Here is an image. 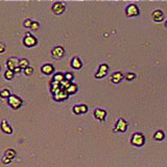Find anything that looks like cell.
Listing matches in <instances>:
<instances>
[{
  "mask_svg": "<svg viewBox=\"0 0 167 167\" xmlns=\"http://www.w3.org/2000/svg\"><path fill=\"white\" fill-rule=\"evenodd\" d=\"M4 49H5V47H4V44L3 43H1V44H0V52H4Z\"/></svg>",
  "mask_w": 167,
  "mask_h": 167,
  "instance_id": "836d02e7",
  "label": "cell"
},
{
  "mask_svg": "<svg viewBox=\"0 0 167 167\" xmlns=\"http://www.w3.org/2000/svg\"><path fill=\"white\" fill-rule=\"evenodd\" d=\"M1 161H2V163H3V164H6V165H8V164H10L11 162H12V160L8 159V158H5L3 156V157H2V159H1Z\"/></svg>",
  "mask_w": 167,
  "mask_h": 167,
  "instance_id": "d6a6232c",
  "label": "cell"
},
{
  "mask_svg": "<svg viewBox=\"0 0 167 167\" xmlns=\"http://www.w3.org/2000/svg\"><path fill=\"white\" fill-rule=\"evenodd\" d=\"M164 25H165V27H166V28H167V21H166V22H165V24H164Z\"/></svg>",
  "mask_w": 167,
  "mask_h": 167,
  "instance_id": "d590c367",
  "label": "cell"
},
{
  "mask_svg": "<svg viewBox=\"0 0 167 167\" xmlns=\"http://www.w3.org/2000/svg\"><path fill=\"white\" fill-rule=\"evenodd\" d=\"M124 77H125V75H123L122 72L116 71V72H114V73L112 74L111 77H110V80H111V82L113 84H119Z\"/></svg>",
  "mask_w": 167,
  "mask_h": 167,
  "instance_id": "8fae6325",
  "label": "cell"
},
{
  "mask_svg": "<svg viewBox=\"0 0 167 167\" xmlns=\"http://www.w3.org/2000/svg\"><path fill=\"white\" fill-rule=\"evenodd\" d=\"M94 117L99 121H105L107 117V111L103 109H96L94 111Z\"/></svg>",
  "mask_w": 167,
  "mask_h": 167,
  "instance_id": "7c38bea8",
  "label": "cell"
},
{
  "mask_svg": "<svg viewBox=\"0 0 167 167\" xmlns=\"http://www.w3.org/2000/svg\"><path fill=\"white\" fill-rule=\"evenodd\" d=\"M15 76V72L12 71V70H6L5 72H4V78H5L6 80H13Z\"/></svg>",
  "mask_w": 167,
  "mask_h": 167,
  "instance_id": "603a6c76",
  "label": "cell"
},
{
  "mask_svg": "<svg viewBox=\"0 0 167 167\" xmlns=\"http://www.w3.org/2000/svg\"><path fill=\"white\" fill-rule=\"evenodd\" d=\"M39 28H40V23H39V22H37V21H33V25H31L30 29H31V30H33V31H36V30H38Z\"/></svg>",
  "mask_w": 167,
  "mask_h": 167,
  "instance_id": "4dcf8cb0",
  "label": "cell"
},
{
  "mask_svg": "<svg viewBox=\"0 0 167 167\" xmlns=\"http://www.w3.org/2000/svg\"><path fill=\"white\" fill-rule=\"evenodd\" d=\"M0 96H1L2 98H10L11 96V92H10V90L8 89H3V90H1V92H0Z\"/></svg>",
  "mask_w": 167,
  "mask_h": 167,
  "instance_id": "cb8c5ba5",
  "label": "cell"
},
{
  "mask_svg": "<svg viewBox=\"0 0 167 167\" xmlns=\"http://www.w3.org/2000/svg\"><path fill=\"white\" fill-rule=\"evenodd\" d=\"M80 110H82V114H85V113H87L88 112V107H87V105H80Z\"/></svg>",
  "mask_w": 167,
  "mask_h": 167,
  "instance_id": "1f68e13d",
  "label": "cell"
},
{
  "mask_svg": "<svg viewBox=\"0 0 167 167\" xmlns=\"http://www.w3.org/2000/svg\"><path fill=\"white\" fill-rule=\"evenodd\" d=\"M4 157L5 158H8V159H10V160H13L14 158L16 157V152L13 148H8V150H6L5 152H4Z\"/></svg>",
  "mask_w": 167,
  "mask_h": 167,
  "instance_id": "ffe728a7",
  "label": "cell"
},
{
  "mask_svg": "<svg viewBox=\"0 0 167 167\" xmlns=\"http://www.w3.org/2000/svg\"><path fill=\"white\" fill-rule=\"evenodd\" d=\"M70 65H71V67L73 69L80 70L83 67V62L80 61V58L78 56H74L71 60V62H70Z\"/></svg>",
  "mask_w": 167,
  "mask_h": 167,
  "instance_id": "4fadbf2b",
  "label": "cell"
},
{
  "mask_svg": "<svg viewBox=\"0 0 167 167\" xmlns=\"http://www.w3.org/2000/svg\"><path fill=\"white\" fill-rule=\"evenodd\" d=\"M61 90H62V88H61V83L51 80V83H50V92H51V94H52V95H55V94L58 93Z\"/></svg>",
  "mask_w": 167,
  "mask_h": 167,
  "instance_id": "9a60e30c",
  "label": "cell"
},
{
  "mask_svg": "<svg viewBox=\"0 0 167 167\" xmlns=\"http://www.w3.org/2000/svg\"><path fill=\"white\" fill-rule=\"evenodd\" d=\"M23 72H24V74H25V75H27V76H28V75H31V73L33 72V67L29 66V67H27L26 69H24Z\"/></svg>",
  "mask_w": 167,
  "mask_h": 167,
  "instance_id": "f546056e",
  "label": "cell"
},
{
  "mask_svg": "<svg viewBox=\"0 0 167 167\" xmlns=\"http://www.w3.org/2000/svg\"><path fill=\"white\" fill-rule=\"evenodd\" d=\"M126 130H128V122L123 118H119L116 121V124H115L114 128H113L114 133H118V132L124 133Z\"/></svg>",
  "mask_w": 167,
  "mask_h": 167,
  "instance_id": "277c9868",
  "label": "cell"
},
{
  "mask_svg": "<svg viewBox=\"0 0 167 167\" xmlns=\"http://www.w3.org/2000/svg\"><path fill=\"white\" fill-rule=\"evenodd\" d=\"M8 105L10 106L12 109L18 110L22 107V105H23V100H22L20 97H18L17 95H12L10 98H8Z\"/></svg>",
  "mask_w": 167,
  "mask_h": 167,
  "instance_id": "7a4b0ae2",
  "label": "cell"
},
{
  "mask_svg": "<svg viewBox=\"0 0 167 167\" xmlns=\"http://www.w3.org/2000/svg\"><path fill=\"white\" fill-rule=\"evenodd\" d=\"M64 80H65V73H62V72H56L52 76V80L58 83H62Z\"/></svg>",
  "mask_w": 167,
  "mask_h": 167,
  "instance_id": "ac0fdd59",
  "label": "cell"
},
{
  "mask_svg": "<svg viewBox=\"0 0 167 167\" xmlns=\"http://www.w3.org/2000/svg\"><path fill=\"white\" fill-rule=\"evenodd\" d=\"M152 18H153V20L155 22H161L162 20L164 19V14H163V12H162L161 10H156V11H153V12Z\"/></svg>",
  "mask_w": 167,
  "mask_h": 167,
  "instance_id": "5bb4252c",
  "label": "cell"
},
{
  "mask_svg": "<svg viewBox=\"0 0 167 167\" xmlns=\"http://www.w3.org/2000/svg\"><path fill=\"white\" fill-rule=\"evenodd\" d=\"M19 66L20 68H22V70L26 69L27 67H29V61L27 58H21V60H19Z\"/></svg>",
  "mask_w": 167,
  "mask_h": 167,
  "instance_id": "44dd1931",
  "label": "cell"
},
{
  "mask_svg": "<svg viewBox=\"0 0 167 167\" xmlns=\"http://www.w3.org/2000/svg\"><path fill=\"white\" fill-rule=\"evenodd\" d=\"M37 43H38V40L35 36L31 35V33H26L25 37H24V39H23L24 46L28 47V48H31V47L36 46Z\"/></svg>",
  "mask_w": 167,
  "mask_h": 167,
  "instance_id": "3957f363",
  "label": "cell"
},
{
  "mask_svg": "<svg viewBox=\"0 0 167 167\" xmlns=\"http://www.w3.org/2000/svg\"><path fill=\"white\" fill-rule=\"evenodd\" d=\"M136 78V74L134 72H128V73L125 74V80H133Z\"/></svg>",
  "mask_w": 167,
  "mask_h": 167,
  "instance_id": "4316f807",
  "label": "cell"
},
{
  "mask_svg": "<svg viewBox=\"0 0 167 167\" xmlns=\"http://www.w3.org/2000/svg\"><path fill=\"white\" fill-rule=\"evenodd\" d=\"M153 139L156 141H162V140L165 139V134H164L163 131H157V132L153 134Z\"/></svg>",
  "mask_w": 167,
  "mask_h": 167,
  "instance_id": "d6986e66",
  "label": "cell"
},
{
  "mask_svg": "<svg viewBox=\"0 0 167 167\" xmlns=\"http://www.w3.org/2000/svg\"><path fill=\"white\" fill-rule=\"evenodd\" d=\"M131 143L137 147H141L145 143V137L142 133H135L131 139Z\"/></svg>",
  "mask_w": 167,
  "mask_h": 167,
  "instance_id": "6da1fadb",
  "label": "cell"
},
{
  "mask_svg": "<svg viewBox=\"0 0 167 167\" xmlns=\"http://www.w3.org/2000/svg\"><path fill=\"white\" fill-rule=\"evenodd\" d=\"M65 55V49L62 46H55V48L51 50V55L55 60H58L62 58Z\"/></svg>",
  "mask_w": 167,
  "mask_h": 167,
  "instance_id": "ba28073f",
  "label": "cell"
},
{
  "mask_svg": "<svg viewBox=\"0 0 167 167\" xmlns=\"http://www.w3.org/2000/svg\"><path fill=\"white\" fill-rule=\"evenodd\" d=\"M5 65H6V67H8V69L12 70V71H14L16 68L20 67L19 66V60L16 58H10L5 62Z\"/></svg>",
  "mask_w": 167,
  "mask_h": 167,
  "instance_id": "9c48e42d",
  "label": "cell"
},
{
  "mask_svg": "<svg viewBox=\"0 0 167 167\" xmlns=\"http://www.w3.org/2000/svg\"><path fill=\"white\" fill-rule=\"evenodd\" d=\"M51 10H52L53 14L58 16V15H62L63 13L66 11V5H65L64 2L62 1H58V2H55L51 6Z\"/></svg>",
  "mask_w": 167,
  "mask_h": 167,
  "instance_id": "5b68a950",
  "label": "cell"
},
{
  "mask_svg": "<svg viewBox=\"0 0 167 167\" xmlns=\"http://www.w3.org/2000/svg\"><path fill=\"white\" fill-rule=\"evenodd\" d=\"M21 71H22V68H20V67H18V68H16V69L14 70L15 73H20Z\"/></svg>",
  "mask_w": 167,
  "mask_h": 167,
  "instance_id": "e575fe53",
  "label": "cell"
},
{
  "mask_svg": "<svg viewBox=\"0 0 167 167\" xmlns=\"http://www.w3.org/2000/svg\"><path fill=\"white\" fill-rule=\"evenodd\" d=\"M109 71V66L107 64H100L99 65V68L97 70V72L95 73V78H102L105 77L108 74Z\"/></svg>",
  "mask_w": 167,
  "mask_h": 167,
  "instance_id": "52a82bcc",
  "label": "cell"
},
{
  "mask_svg": "<svg viewBox=\"0 0 167 167\" xmlns=\"http://www.w3.org/2000/svg\"><path fill=\"white\" fill-rule=\"evenodd\" d=\"M33 21L31 19H26L25 21L23 22V26L26 28H30L31 25H33Z\"/></svg>",
  "mask_w": 167,
  "mask_h": 167,
  "instance_id": "83f0119b",
  "label": "cell"
},
{
  "mask_svg": "<svg viewBox=\"0 0 167 167\" xmlns=\"http://www.w3.org/2000/svg\"><path fill=\"white\" fill-rule=\"evenodd\" d=\"M1 131L3 133H5V134H8V135H11L13 133L12 126L8 124V123L6 122V120H4V119L2 120V122H1Z\"/></svg>",
  "mask_w": 167,
  "mask_h": 167,
  "instance_id": "e0dca14e",
  "label": "cell"
},
{
  "mask_svg": "<svg viewBox=\"0 0 167 167\" xmlns=\"http://www.w3.org/2000/svg\"><path fill=\"white\" fill-rule=\"evenodd\" d=\"M52 97L55 101H64L69 97V94H68V92H67L66 90L62 89L60 92H58V93H56L55 95H52Z\"/></svg>",
  "mask_w": 167,
  "mask_h": 167,
  "instance_id": "30bf717a",
  "label": "cell"
},
{
  "mask_svg": "<svg viewBox=\"0 0 167 167\" xmlns=\"http://www.w3.org/2000/svg\"><path fill=\"white\" fill-rule=\"evenodd\" d=\"M66 91L68 92L69 95H73V94H75L76 92H77V86H76L75 84L72 83L71 85H70V87L66 90Z\"/></svg>",
  "mask_w": 167,
  "mask_h": 167,
  "instance_id": "7402d4cb",
  "label": "cell"
},
{
  "mask_svg": "<svg viewBox=\"0 0 167 167\" xmlns=\"http://www.w3.org/2000/svg\"><path fill=\"white\" fill-rule=\"evenodd\" d=\"M73 78H74L73 73H71V72H66V73H65V80H69V82L72 83Z\"/></svg>",
  "mask_w": 167,
  "mask_h": 167,
  "instance_id": "f1b7e54d",
  "label": "cell"
},
{
  "mask_svg": "<svg viewBox=\"0 0 167 167\" xmlns=\"http://www.w3.org/2000/svg\"><path fill=\"white\" fill-rule=\"evenodd\" d=\"M140 14L139 8L136 4H130V5L126 6L125 8V15L128 17H137Z\"/></svg>",
  "mask_w": 167,
  "mask_h": 167,
  "instance_id": "8992f818",
  "label": "cell"
},
{
  "mask_svg": "<svg viewBox=\"0 0 167 167\" xmlns=\"http://www.w3.org/2000/svg\"><path fill=\"white\" fill-rule=\"evenodd\" d=\"M72 111L75 115H80L82 114V110H80V105H75L73 106V108H72Z\"/></svg>",
  "mask_w": 167,
  "mask_h": 167,
  "instance_id": "484cf974",
  "label": "cell"
},
{
  "mask_svg": "<svg viewBox=\"0 0 167 167\" xmlns=\"http://www.w3.org/2000/svg\"><path fill=\"white\" fill-rule=\"evenodd\" d=\"M71 82H69V80H64L62 83H61V88H62L63 90H67L68 88L70 87V85H71Z\"/></svg>",
  "mask_w": 167,
  "mask_h": 167,
  "instance_id": "d4e9b609",
  "label": "cell"
},
{
  "mask_svg": "<svg viewBox=\"0 0 167 167\" xmlns=\"http://www.w3.org/2000/svg\"><path fill=\"white\" fill-rule=\"evenodd\" d=\"M41 71L42 73L46 74V75H50V74H52L55 72V67L51 64H44L41 68Z\"/></svg>",
  "mask_w": 167,
  "mask_h": 167,
  "instance_id": "2e32d148",
  "label": "cell"
}]
</instances>
